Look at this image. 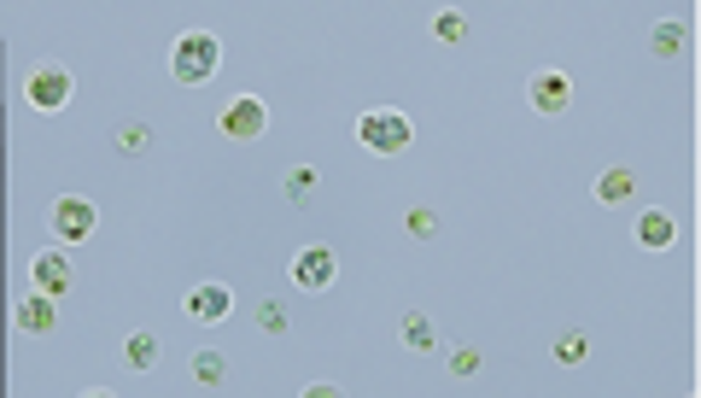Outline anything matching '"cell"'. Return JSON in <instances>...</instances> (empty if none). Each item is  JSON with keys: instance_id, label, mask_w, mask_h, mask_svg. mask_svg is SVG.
<instances>
[{"instance_id": "cell-8", "label": "cell", "mask_w": 701, "mask_h": 398, "mask_svg": "<svg viewBox=\"0 0 701 398\" xmlns=\"http://www.w3.org/2000/svg\"><path fill=\"white\" fill-rule=\"evenodd\" d=\"M526 100H533V112L538 117H561L573 105V83L561 71H538L533 83H526Z\"/></svg>"}, {"instance_id": "cell-4", "label": "cell", "mask_w": 701, "mask_h": 398, "mask_svg": "<svg viewBox=\"0 0 701 398\" xmlns=\"http://www.w3.org/2000/svg\"><path fill=\"white\" fill-rule=\"evenodd\" d=\"M12 328H18L24 340H47V334L59 328V299L41 294V287H29V294L12 304Z\"/></svg>"}, {"instance_id": "cell-15", "label": "cell", "mask_w": 701, "mask_h": 398, "mask_svg": "<svg viewBox=\"0 0 701 398\" xmlns=\"http://www.w3.org/2000/svg\"><path fill=\"white\" fill-rule=\"evenodd\" d=\"M684 48H690V29H684L678 18H666V24L649 29V53H654V59H678Z\"/></svg>"}, {"instance_id": "cell-7", "label": "cell", "mask_w": 701, "mask_h": 398, "mask_svg": "<svg viewBox=\"0 0 701 398\" xmlns=\"http://www.w3.org/2000/svg\"><path fill=\"white\" fill-rule=\"evenodd\" d=\"M334 247H304L299 258H292V287L310 299V294H327L334 287Z\"/></svg>"}, {"instance_id": "cell-3", "label": "cell", "mask_w": 701, "mask_h": 398, "mask_svg": "<svg viewBox=\"0 0 701 398\" xmlns=\"http://www.w3.org/2000/svg\"><path fill=\"white\" fill-rule=\"evenodd\" d=\"M71 95H76L71 65H59V59H41V65H29V76H24V105H36V112H65Z\"/></svg>"}, {"instance_id": "cell-2", "label": "cell", "mask_w": 701, "mask_h": 398, "mask_svg": "<svg viewBox=\"0 0 701 398\" xmlns=\"http://www.w3.org/2000/svg\"><path fill=\"white\" fill-rule=\"evenodd\" d=\"M216 71H223V41H216L211 29H187V36H176V48H170V76H176L181 88L211 83Z\"/></svg>"}, {"instance_id": "cell-17", "label": "cell", "mask_w": 701, "mask_h": 398, "mask_svg": "<svg viewBox=\"0 0 701 398\" xmlns=\"http://www.w3.org/2000/svg\"><path fill=\"white\" fill-rule=\"evenodd\" d=\"M280 188H287V206H310V199H316V188H322V176L310 171V164H292Z\"/></svg>"}, {"instance_id": "cell-9", "label": "cell", "mask_w": 701, "mask_h": 398, "mask_svg": "<svg viewBox=\"0 0 701 398\" xmlns=\"http://www.w3.org/2000/svg\"><path fill=\"white\" fill-rule=\"evenodd\" d=\"M29 287H41V294L65 299L71 287H76V264H71L65 252H41L36 264H29Z\"/></svg>"}, {"instance_id": "cell-22", "label": "cell", "mask_w": 701, "mask_h": 398, "mask_svg": "<svg viewBox=\"0 0 701 398\" xmlns=\"http://www.w3.org/2000/svg\"><path fill=\"white\" fill-rule=\"evenodd\" d=\"M433 41H445V48L467 41V18L462 12H433Z\"/></svg>"}, {"instance_id": "cell-11", "label": "cell", "mask_w": 701, "mask_h": 398, "mask_svg": "<svg viewBox=\"0 0 701 398\" xmlns=\"http://www.w3.org/2000/svg\"><path fill=\"white\" fill-rule=\"evenodd\" d=\"M637 247L643 252H673L678 247V217L673 211H643V217H637Z\"/></svg>"}, {"instance_id": "cell-1", "label": "cell", "mask_w": 701, "mask_h": 398, "mask_svg": "<svg viewBox=\"0 0 701 398\" xmlns=\"http://www.w3.org/2000/svg\"><path fill=\"white\" fill-rule=\"evenodd\" d=\"M351 135H356L363 152H374V159H398V152H410V141H415L410 117H403L398 105H368V112L351 124Z\"/></svg>"}, {"instance_id": "cell-20", "label": "cell", "mask_w": 701, "mask_h": 398, "mask_svg": "<svg viewBox=\"0 0 701 398\" xmlns=\"http://www.w3.org/2000/svg\"><path fill=\"white\" fill-rule=\"evenodd\" d=\"M585 358H590V334L585 328L555 334V363H567V370H573V363H585Z\"/></svg>"}, {"instance_id": "cell-12", "label": "cell", "mask_w": 701, "mask_h": 398, "mask_svg": "<svg viewBox=\"0 0 701 398\" xmlns=\"http://www.w3.org/2000/svg\"><path fill=\"white\" fill-rule=\"evenodd\" d=\"M631 199H637V171L631 164H614V171L597 176V206L619 211V206H631Z\"/></svg>"}, {"instance_id": "cell-18", "label": "cell", "mask_w": 701, "mask_h": 398, "mask_svg": "<svg viewBox=\"0 0 701 398\" xmlns=\"http://www.w3.org/2000/svg\"><path fill=\"white\" fill-rule=\"evenodd\" d=\"M403 235H410L415 247H427V240H439V211H433V206H415V211H403Z\"/></svg>"}, {"instance_id": "cell-5", "label": "cell", "mask_w": 701, "mask_h": 398, "mask_svg": "<svg viewBox=\"0 0 701 398\" xmlns=\"http://www.w3.org/2000/svg\"><path fill=\"white\" fill-rule=\"evenodd\" d=\"M216 124H223L228 141H258V135L270 129V105H263L258 95H234V100L223 105V117H216Z\"/></svg>"}, {"instance_id": "cell-21", "label": "cell", "mask_w": 701, "mask_h": 398, "mask_svg": "<svg viewBox=\"0 0 701 398\" xmlns=\"http://www.w3.org/2000/svg\"><path fill=\"white\" fill-rule=\"evenodd\" d=\"M112 141H117V152H123V159H140V152L152 147V129H147V124H117V135H112Z\"/></svg>"}, {"instance_id": "cell-13", "label": "cell", "mask_w": 701, "mask_h": 398, "mask_svg": "<svg viewBox=\"0 0 701 398\" xmlns=\"http://www.w3.org/2000/svg\"><path fill=\"white\" fill-rule=\"evenodd\" d=\"M159 358H164V340L152 328H135L129 340H123V363H129L135 375H147V370H159Z\"/></svg>"}, {"instance_id": "cell-23", "label": "cell", "mask_w": 701, "mask_h": 398, "mask_svg": "<svg viewBox=\"0 0 701 398\" xmlns=\"http://www.w3.org/2000/svg\"><path fill=\"white\" fill-rule=\"evenodd\" d=\"M479 370H486V351H479V346H450V375H479Z\"/></svg>"}, {"instance_id": "cell-14", "label": "cell", "mask_w": 701, "mask_h": 398, "mask_svg": "<svg viewBox=\"0 0 701 398\" xmlns=\"http://www.w3.org/2000/svg\"><path fill=\"white\" fill-rule=\"evenodd\" d=\"M398 334H403V346H410L415 358H427V351H439V328H433V323H427V316H421V311H403Z\"/></svg>"}, {"instance_id": "cell-6", "label": "cell", "mask_w": 701, "mask_h": 398, "mask_svg": "<svg viewBox=\"0 0 701 398\" xmlns=\"http://www.w3.org/2000/svg\"><path fill=\"white\" fill-rule=\"evenodd\" d=\"M47 223H53V235L65 240V247H83V240L93 235V223H100V217H93V199H83V194H65V199H53V217H47Z\"/></svg>"}, {"instance_id": "cell-16", "label": "cell", "mask_w": 701, "mask_h": 398, "mask_svg": "<svg viewBox=\"0 0 701 398\" xmlns=\"http://www.w3.org/2000/svg\"><path fill=\"white\" fill-rule=\"evenodd\" d=\"M252 328H258V334H270V340H280V334L292 328V311H287V299H258V311H252Z\"/></svg>"}, {"instance_id": "cell-24", "label": "cell", "mask_w": 701, "mask_h": 398, "mask_svg": "<svg viewBox=\"0 0 701 398\" xmlns=\"http://www.w3.org/2000/svg\"><path fill=\"white\" fill-rule=\"evenodd\" d=\"M339 387H334V381H310V387H304V398H334Z\"/></svg>"}, {"instance_id": "cell-10", "label": "cell", "mask_w": 701, "mask_h": 398, "mask_svg": "<svg viewBox=\"0 0 701 398\" xmlns=\"http://www.w3.org/2000/svg\"><path fill=\"white\" fill-rule=\"evenodd\" d=\"M228 311H234V294L223 282H199L193 294H187V316H193V323H223Z\"/></svg>"}, {"instance_id": "cell-19", "label": "cell", "mask_w": 701, "mask_h": 398, "mask_svg": "<svg viewBox=\"0 0 701 398\" xmlns=\"http://www.w3.org/2000/svg\"><path fill=\"white\" fill-rule=\"evenodd\" d=\"M193 381H199V387H223V381H228V358H223V351H193Z\"/></svg>"}]
</instances>
